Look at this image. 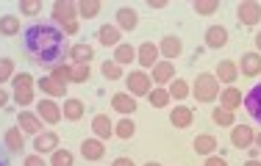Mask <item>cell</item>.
I'll list each match as a JSON object with an SVG mask.
<instances>
[{"label":"cell","mask_w":261,"mask_h":166,"mask_svg":"<svg viewBox=\"0 0 261 166\" xmlns=\"http://www.w3.org/2000/svg\"><path fill=\"white\" fill-rule=\"evenodd\" d=\"M145 166H161V163H156V161H147Z\"/></svg>","instance_id":"cell-54"},{"label":"cell","mask_w":261,"mask_h":166,"mask_svg":"<svg viewBox=\"0 0 261 166\" xmlns=\"http://www.w3.org/2000/svg\"><path fill=\"white\" fill-rule=\"evenodd\" d=\"M192 9L197 11V14H214L217 9H220V3H217V0H195V3H192Z\"/></svg>","instance_id":"cell-42"},{"label":"cell","mask_w":261,"mask_h":166,"mask_svg":"<svg viewBox=\"0 0 261 166\" xmlns=\"http://www.w3.org/2000/svg\"><path fill=\"white\" fill-rule=\"evenodd\" d=\"M242 166H261V158H250V161H245Z\"/></svg>","instance_id":"cell-51"},{"label":"cell","mask_w":261,"mask_h":166,"mask_svg":"<svg viewBox=\"0 0 261 166\" xmlns=\"http://www.w3.org/2000/svg\"><path fill=\"white\" fill-rule=\"evenodd\" d=\"M70 61L72 64H89L92 58H95V50H92V45H84V42H78V45L70 47Z\"/></svg>","instance_id":"cell-27"},{"label":"cell","mask_w":261,"mask_h":166,"mask_svg":"<svg viewBox=\"0 0 261 166\" xmlns=\"http://www.w3.org/2000/svg\"><path fill=\"white\" fill-rule=\"evenodd\" d=\"M36 89H39L42 94L53 97V100H61V97L67 100V83L56 81L53 75H47V78H39V81H36Z\"/></svg>","instance_id":"cell-13"},{"label":"cell","mask_w":261,"mask_h":166,"mask_svg":"<svg viewBox=\"0 0 261 166\" xmlns=\"http://www.w3.org/2000/svg\"><path fill=\"white\" fill-rule=\"evenodd\" d=\"M136 61H139L142 70H153V67L159 64V45H153V42H142L139 47H136Z\"/></svg>","instance_id":"cell-11"},{"label":"cell","mask_w":261,"mask_h":166,"mask_svg":"<svg viewBox=\"0 0 261 166\" xmlns=\"http://www.w3.org/2000/svg\"><path fill=\"white\" fill-rule=\"evenodd\" d=\"M256 147H258V152H261V133H256Z\"/></svg>","instance_id":"cell-53"},{"label":"cell","mask_w":261,"mask_h":166,"mask_svg":"<svg viewBox=\"0 0 261 166\" xmlns=\"http://www.w3.org/2000/svg\"><path fill=\"white\" fill-rule=\"evenodd\" d=\"M50 166H75V155H72L70 150H56L50 155Z\"/></svg>","instance_id":"cell-38"},{"label":"cell","mask_w":261,"mask_h":166,"mask_svg":"<svg viewBox=\"0 0 261 166\" xmlns=\"http://www.w3.org/2000/svg\"><path fill=\"white\" fill-rule=\"evenodd\" d=\"M92 133H95V139L109 141L111 136H114V125H111V119L106 114H97L95 119H92Z\"/></svg>","instance_id":"cell-21"},{"label":"cell","mask_w":261,"mask_h":166,"mask_svg":"<svg viewBox=\"0 0 261 166\" xmlns=\"http://www.w3.org/2000/svg\"><path fill=\"white\" fill-rule=\"evenodd\" d=\"M84 100H78V97H67L64 100V108H61V116H64L67 122H81L84 119Z\"/></svg>","instance_id":"cell-20"},{"label":"cell","mask_w":261,"mask_h":166,"mask_svg":"<svg viewBox=\"0 0 261 166\" xmlns=\"http://www.w3.org/2000/svg\"><path fill=\"white\" fill-rule=\"evenodd\" d=\"M114 136H117V139H122V141H128V139H134V136H136V125L130 122V116H122V119L114 125Z\"/></svg>","instance_id":"cell-32"},{"label":"cell","mask_w":261,"mask_h":166,"mask_svg":"<svg viewBox=\"0 0 261 166\" xmlns=\"http://www.w3.org/2000/svg\"><path fill=\"white\" fill-rule=\"evenodd\" d=\"M61 34H64V36H72V34H78V22H70V25H64V28H61Z\"/></svg>","instance_id":"cell-49"},{"label":"cell","mask_w":261,"mask_h":166,"mask_svg":"<svg viewBox=\"0 0 261 166\" xmlns=\"http://www.w3.org/2000/svg\"><path fill=\"white\" fill-rule=\"evenodd\" d=\"M9 100H11V94L3 89V86H0V108H6V106H9Z\"/></svg>","instance_id":"cell-48"},{"label":"cell","mask_w":261,"mask_h":166,"mask_svg":"<svg viewBox=\"0 0 261 166\" xmlns=\"http://www.w3.org/2000/svg\"><path fill=\"white\" fill-rule=\"evenodd\" d=\"M22 166H47V163H45V155H36V152H31V155H25Z\"/></svg>","instance_id":"cell-45"},{"label":"cell","mask_w":261,"mask_h":166,"mask_svg":"<svg viewBox=\"0 0 261 166\" xmlns=\"http://www.w3.org/2000/svg\"><path fill=\"white\" fill-rule=\"evenodd\" d=\"M11 100H14L17 106L25 108V106H31V103H36V97H34V89H31V91H14V94H11Z\"/></svg>","instance_id":"cell-44"},{"label":"cell","mask_w":261,"mask_h":166,"mask_svg":"<svg viewBox=\"0 0 261 166\" xmlns=\"http://www.w3.org/2000/svg\"><path fill=\"white\" fill-rule=\"evenodd\" d=\"M97 42L106 47H117L122 45V30L117 25H100V30H97Z\"/></svg>","instance_id":"cell-25"},{"label":"cell","mask_w":261,"mask_h":166,"mask_svg":"<svg viewBox=\"0 0 261 166\" xmlns=\"http://www.w3.org/2000/svg\"><path fill=\"white\" fill-rule=\"evenodd\" d=\"M100 11H103L100 0H81V3H78V17H81V20H95Z\"/></svg>","instance_id":"cell-29"},{"label":"cell","mask_w":261,"mask_h":166,"mask_svg":"<svg viewBox=\"0 0 261 166\" xmlns=\"http://www.w3.org/2000/svg\"><path fill=\"white\" fill-rule=\"evenodd\" d=\"M147 103H150L153 108H167V106H170V91L161 89V86H156V89L147 94Z\"/></svg>","instance_id":"cell-36"},{"label":"cell","mask_w":261,"mask_h":166,"mask_svg":"<svg viewBox=\"0 0 261 166\" xmlns=\"http://www.w3.org/2000/svg\"><path fill=\"white\" fill-rule=\"evenodd\" d=\"M50 75L61 83H72V64H56L50 70Z\"/></svg>","instance_id":"cell-39"},{"label":"cell","mask_w":261,"mask_h":166,"mask_svg":"<svg viewBox=\"0 0 261 166\" xmlns=\"http://www.w3.org/2000/svg\"><path fill=\"white\" fill-rule=\"evenodd\" d=\"M100 72H103V78L106 81H125V75H122V67L117 64L114 58H109V61H103V67H100Z\"/></svg>","instance_id":"cell-35"},{"label":"cell","mask_w":261,"mask_h":166,"mask_svg":"<svg viewBox=\"0 0 261 166\" xmlns=\"http://www.w3.org/2000/svg\"><path fill=\"white\" fill-rule=\"evenodd\" d=\"M92 78L89 64H72V83H86Z\"/></svg>","instance_id":"cell-41"},{"label":"cell","mask_w":261,"mask_h":166,"mask_svg":"<svg viewBox=\"0 0 261 166\" xmlns=\"http://www.w3.org/2000/svg\"><path fill=\"white\" fill-rule=\"evenodd\" d=\"M81 155H84L86 161H100V158L106 155V144H103L100 139L89 136V139L81 141Z\"/></svg>","instance_id":"cell-18"},{"label":"cell","mask_w":261,"mask_h":166,"mask_svg":"<svg viewBox=\"0 0 261 166\" xmlns=\"http://www.w3.org/2000/svg\"><path fill=\"white\" fill-rule=\"evenodd\" d=\"M175 61H164L161 58L156 67H153L150 70V81L156 83V86H161V89H167V86H170L172 81H175Z\"/></svg>","instance_id":"cell-6"},{"label":"cell","mask_w":261,"mask_h":166,"mask_svg":"<svg viewBox=\"0 0 261 166\" xmlns=\"http://www.w3.org/2000/svg\"><path fill=\"white\" fill-rule=\"evenodd\" d=\"M136 106H139V103H136L128 91H117V94L111 97V108H114L117 114H122V116H134L136 114Z\"/></svg>","instance_id":"cell-16"},{"label":"cell","mask_w":261,"mask_h":166,"mask_svg":"<svg viewBox=\"0 0 261 166\" xmlns=\"http://www.w3.org/2000/svg\"><path fill=\"white\" fill-rule=\"evenodd\" d=\"M211 122L220 125V127H233L236 116H233V111H228V108H214L211 111Z\"/></svg>","instance_id":"cell-34"},{"label":"cell","mask_w":261,"mask_h":166,"mask_svg":"<svg viewBox=\"0 0 261 166\" xmlns=\"http://www.w3.org/2000/svg\"><path fill=\"white\" fill-rule=\"evenodd\" d=\"M236 67H239V72L245 78H256V75H261V53H245L239 61H236Z\"/></svg>","instance_id":"cell-14"},{"label":"cell","mask_w":261,"mask_h":166,"mask_svg":"<svg viewBox=\"0 0 261 166\" xmlns=\"http://www.w3.org/2000/svg\"><path fill=\"white\" fill-rule=\"evenodd\" d=\"M45 122L39 119V114L36 111H20V116H17V127H20L25 136H39L42 130H45Z\"/></svg>","instance_id":"cell-7"},{"label":"cell","mask_w":261,"mask_h":166,"mask_svg":"<svg viewBox=\"0 0 261 166\" xmlns=\"http://www.w3.org/2000/svg\"><path fill=\"white\" fill-rule=\"evenodd\" d=\"M170 122H172V127H178V130H186V127L195 122V111H192L189 106H175L170 111Z\"/></svg>","instance_id":"cell-19"},{"label":"cell","mask_w":261,"mask_h":166,"mask_svg":"<svg viewBox=\"0 0 261 166\" xmlns=\"http://www.w3.org/2000/svg\"><path fill=\"white\" fill-rule=\"evenodd\" d=\"M114 61H117L120 67L130 64V61H136V47H134V45H125V42H122V45H117V47H114Z\"/></svg>","instance_id":"cell-31"},{"label":"cell","mask_w":261,"mask_h":166,"mask_svg":"<svg viewBox=\"0 0 261 166\" xmlns=\"http://www.w3.org/2000/svg\"><path fill=\"white\" fill-rule=\"evenodd\" d=\"M245 108H247V114L253 116L256 122H261V83H256L250 91L245 94Z\"/></svg>","instance_id":"cell-23"},{"label":"cell","mask_w":261,"mask_h":166,"mask_svg":"<svg viewBox=\"0 0 261 166\" xmlns=\"http://www.w3.org/2000/svg\"><path fill=\"white\" fill-rule=\"evenodd\" d=\"M0 166H9V163H6V158H3V155H0Z\"/></svg>","instance_id":"cell-55"},{"label":"cell","mask_w":261,"mask_h":166,"mask_svg":"<svg viewBox=\"0 0 261 166\" xmlns=\"http://www.w3.org/2000/svg\"><path fill=\"white\" fill-rule=\"evenodd\" d=\"M11 86H14V91H31L36 86L34 75H28V72H20V75L11 78Z\"/></svg>","instance_id":"cell-37"},{"label":"cell","mask_w":261,"mask_h":166,"mask_svg":"<svg viewBox=\"0 0 261 166\" xmlns=\"http://www.w3.org/2000/svg\"><path fill=\"white\" fill-rule=\"evenodd\" d=\"M184 50V42L178 39V36H164V39L159 42V55L164 61H175L178 55Z\"/></svg>","instance_id":"cell-15"},{"label":"cell","mask_w":261,"mask_h":166,"mask_svg":"<svg viewBox=\"0 0 261 166\" xmlns=\"http://www.w3.org/2000/svg\"><path fill=\"white\" fill-rule=\"evenodd\" d=\"M217 141L211 133H200V136H195V141H192V147H195V152L197 155H203V158H208V155H214L217 152Z\"/></svg>","instance_id":"cell-22"},{"label":"cell","mask_w":261,"mask_h":166,"mask_svg":"<svg viewBox=\"0 0 261 166\" xmlns=\"http://www.w3.org/2000/svg\"><path fill=\"white\" fill-rule=\"evenodd\" d=\"M231 144L236 150H250L256 144V130L250 125H233L231 127Z\"/></svg>","instance_id":"cell-8"},{"label":"cell","mask_w":261,"mask_h":166,"mask_svg":"<svg viewBox=\"0 0 261 166\" xmlns=\"http://www.w3.org/2000/svg\"><path fill=\"white\" fill-rule=\"evenodd\" d=\"M228 45V30L222 25H211L206 30V47H211V50H220V47Z\"/></svg>","instance_id":"cell-26"},{"label":"cell","mask_w":261,"mask_h":166,"mask_svg":"<svg viewBox=\"0 0 261 166\" xmlns=\"http://www.w3.org/2000/svg\"><path fill=\"white\" fill-rule=\"evenodd\" d=\"M114 25L120 28L122 34H130V30L139 25V11H136L134 6H120V9H117V22Z\"/></svg>","instance_id":"cell-12"},{"label":"cell","mask_w":261,"mask_h":166,"mask_svg":"<svg viewBox=\"0 0 261 166\" xmlns=\"http://www.w3.org/2000/svg\"><path fill=\"white\" fill-rule=\"evenodd\" d=\"M167 91H170V100H186V97L192 94V86L184 81V78H175L170 86H167Z\"/></svg>","instance_id":"cell-30"},{"label":"cell","mask_w":261,"mask_h":166,"mask_svg":"<svg viewBox=\"0 0 261 166\" xmlns=\"http://www.w3.org/2000/svg\"><path fill=\"white\" fill-rule=\"evenodd\" d=\"M59 150V133L56 130H42L39 136H34V152L36 155H53Z\"/></svg>","instance_id":"cell-9"},{"label":"cell","mask_w":261,"mask_h":166,"mask_svg":"<svg viewBox=\"0 0 261 166\" xmlns=\"http://www.w3.org/2000/svg\"><path fill=\"white\" fill-rule=\"evenodd\" d=\"M0 34L3 36H17L20 34V17L17 14H3L0 17Z\"/></svg>","instance_id":"cell-33"},{"label":"cell","mask_w":261,"mask_h":166,"mask_svg":"<svg viewBox=\"0 0 261 166\" xmlns=\"http://www.w3.org/2000/svg\"><path fill=\"white\" fill-rule=\"evenodd\" d=\"M236 20L242 22V25L253 28L261 22V3H256V0H245V3L236 6Z\"/></svg>","instance_id":"cell-5"},{"label":"cell","mask_w":261,"mask_h":166,"mask_svg":"<svg viewBox=\"0 0 261 166\" xmlns=\"http://www.w3.org/2000/svg\"><path fill=\"white\" fill-rule=\"evenodd\" d=\"M53 25L56 28H64L70 22H78V3H70V0H56L53 3Z\"/></svg>","instance_id":"cell-4"},{"label":"cell","mask_w":261,"mask_h":166,"mask_svg":"<svg viewBox=\"0 0 261 166\" xmlns=\"http://www.w3.org/2000/svg\"><path fill=\"white\" fill-rule=\"evenodd\" d=\"M147 6H150V9H167V6H170V3H167V0H150V3H147Z\"/></svg>","instance_id":"cell-50"},{"label":"cell","mask_w":261,"mask_h":166,"mask_svg":"<svg viewBox=\"0 0 261 166\" xmlns=\"http://www.w3.org/2000/svg\"><path fill=\"white\" fill-rule=\"evenodd\" d=\"M39 11H42V3H39V0H20V14L34 17V14H39Z\"/></svg>","instance_id":"cell-43"},{"label":"cell","mask_w":261,"mask_h":166,"mask_svg":"<svg viewBox=\"0 0 261 166\" xmlns=\"http://www.w3.org/2000/svg\"><path fill=\"white\" fill-rule=\"evenodd\" d=\"M192 94H195L197 103H214L220 97V81L211 72H200L192 83Z\"/></svg>","instance_id":"cell-2"},{"label":"cell","mask_w":261,"mask_h":166,"mask_svg":"<svg viewBox=\"0 0 261 166\" xmlns=\"http://www.w3.org/2000/svg\"><path fill=\"white\" fill-rule=\"evenodd\" d=\"M214 78L220 83H228V86H233V81L239 78V67H236V61H220L217 64V72H214Z\"/></svg>","instance_id":"cell-24"},{"label":"cell","mask_w":261,"mask_h":166,"mask_svg":"<svg viewBox=\"0 0 261 166\" xmlns=\"http://www.w3.org/2000/svg\"><path fill=\"white\" fill-rule=\"evenodd\" d=\"M36 114H39L42 122L47 125H59L64 116H61V106L56 100H36Z\"/></svg>","instance_id":"cell-10"},{"label":"cell","mask_w":261,"mask_h":166,"mask_svg":"<svg viewBox=\"0 0 261 166\" xmlns=\"http://www.w3.org/2000/svg\"><path fill=\"white\" fill-rule=\"evenodd\" d=\"M17 72H14V61L6 58V55H0V86H3L6 81H11Z\"/></svg>","instance_id":"cell-40"},{"label":"cell","mask_w":261,"mask_h":166,"mask_svg":"<svg viewBox=\"0 0 261 166\" xmlns=\"http://www.w3.org/2000/svg\"><path fill=\"white\" fill-rule=\"evenodd\" d=\"M22 45H25L28 58L47 72L56 64H64L67 53L72 47L67 42V36L61 34V28H56L53 22H34V25H28L25 36H22Z\"/></svg>","instance_id":"cell-1"},{"label":"cell","mask_w":261,"mask_h":166,"mask_svg":"<svg viewBox=\"0 0 261 166\" xmlns=\"http://www.w3.org/2000/svg\"><path fill=\"white\" fill-rule=\"evenodd\" d=\"M242 106V91L236 86H228V89L220 91V108H228V111H236Z\"/></svg>","instance_id":"cell-28"},{"label":"cell","mask_w":261,"mask_h":166,"mask_svg":"<svg viewBox=\"0 0 261 166\" xmlns=\"http://www.w3.org/2000/svg\"><path fill=\"white\" fill-rule=\"evenodd\" d=\"M3 144H6V150L9 152H14V155H20L22 150H25V133L20 130V127H9V130L3 133Z\"/></svg>","instance_id":"cell-17"},{"label":"cell","mask_w":261,"mask_h":166,"mask_svg":"<svg viewBox=\"0 0 261 166\" xmlns=\"http://www.w3.org/2000/svg\"><path fill=\"white\" fill-rule=\"evenodd\" d=\"M206 166H228V161H225L222 155H217V152H214V155L206 158Z\"/></svg>","instance_id":"cell-46"},{"label":"cell","mask_w":261,"mask_h":166,"mask_svg":"<svg viewBox=\"0 0 261 166\" xmlns=\"http://www.w3.org/2000/svg\"><path fill=\"white\" fill-rule=\"evenodd\" d=\"M125 86H128V94L130 97H147L153 91V81L145 70H134L125 75Z\"/></svg>","instance_id":"cell-3"},{"label":"cell","mask_w":261,"mask_h":166,"mask_svg":"<svg viewBox=\"0 0 261 166\" xmlns=\"http://www.w3.org/2000/svg\"><path fill=\"white\" fill-rule=\"evenodd\" d=\"M256 47H258L256 53H261V30H258V34H256Z\"/></svg>","instance_id":"cell-52"},{"label":"cell","mask_w":261,"mask_h":166,"mask_svg":"<svg viewBox=\"0 0 261 166\" xmlns=\"http://www.w3.org/2000/svg\"><path fill=\"white\" fill-rule=\"evenodd\" d=\"M111 166H136L134 161H130V158H125V155H120V158H114V163Z\"/></svg>","instance_id":"cell-47"}]
</instances>
